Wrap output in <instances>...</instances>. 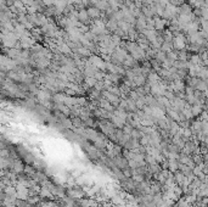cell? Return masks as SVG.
I'll use <instances>...</instances> for the list:
<instances>
[{
	"instance_id": "6da1fadb",
	"label": "cell",
	"mask_w": 208,
	"mask_h": 207,
	"mask_svg": "<svg viewBox=\"0 0 208 207\" xmlns=\"http://www.w3.org/2000/svg\"><path fill=\"white\" fill-rule=\"evenodd\" d=\"M153 20H155V29L158 32H163L166 26L168 25V21L164 20L163 17H159V16H155Z\"/></svg>"
},
{
	"instance_id": "3957f363",
	"label": "cell",
	"mask_w": 208,
	"mask_h": 207,
	"mask_svg": "<svg viewBox=\"0 0 208 207\" xmlns=\"http://www.w3.org/2000/svg\"><path fill=\"white\" fill-rule=\"evenodd\" d=\"M90 17H89V15H88V10L86 9H83V10H79L78 11V21L79 22H82L83 25H86V23H89L90 21Z\"/></svg>"
},
{
	"instance_id": "7c38bea8",
	"label": "cell",
	"mask_w": 208,
	"mask_h": 207,
	"mask_svg": "<svg viewBox=\"0 0 208 207\" xmlns=\"http://www.w3.org/2000/svg\"><path fill=\"white\" fill-rule=\"evenodd\" d=\"M26 6H29V5H32L33 2H34V0H21Z\"/></svg>"
},
{
	"instance_id": "30bf717a",
	"label": "cell",
	"mask_w": 208,
	"mask_h": 207,
	"mask_svg": "<svg viewBox=\"0 0 208 207\" xmlns=\"http://www.w3.org/2000/svg\"><path fill=\"white\" fill-rule=\"evenodd\" d=\"M168 168H169L170 172H174V173H175L177 169L179 168V163H177L175 160H169V167H168Z\"/></svg>"
},
{
	"instance_id": "277c9868",
	"label": "cell",
	"mask_w": 208,
	"mask_h": 207,
	"mask_svg": "<svg viewBox=\"0 0 208 207\" xmlns=\"http://www.w3.org/2000/svg\"><path fill=\"white\" fill-rule=\"evenodd\" d=\"M95 7H97L101 12H106L111 6L109 4V0H99L96 2V5H95Z\"/></svg>"
},
{
	"instance_id": "5bb4252c",
	"label": "cell",
	"mask_w": 208,
	"mask_h": 207,
	"mask_svg": "<svg viewBox=\"0 0 208 207\" xmlns=\"http://www.w3.org/2000/svg\"><path fill=\"white\" fill-rule=\"evenodd\" d=\"M5 1H7V0H5Z\"/></svg>"
},
{
	"instance_id": "8992f818",
	"label": "cell",
	"mask_w": 208,
	"mask_h": 207,
	"mask_svg": "<svg viewBox=\"0 0 208 207\" xmlns=\"http://www.w3.org/2000/svg\"><path fill=\"white\" fill-rule=\"evenodd\" d=\"M106 28L109 29V32H112V33H114L117 29H118V22L114 20V18H112V20H109L107 21V23H106Z\"/></svg>"
},
{
	"instance_id": "9c48e42d",
	"label": "cell",
	"mask_w": 208,
	"mask_h": 207,
	"mask_svg": "<svg viewBox=\"0 0 208 207\" xmlns=\"http://www.w3.org/2000/svg\"><path fill=\"white\" fill-rule=\"evenodd\" d=\"M85 84L88 85V87H95L96 85V83L99 82L96 78H94V77H85Z\"/></svg>"
},
{
	"instance_id": "52a82bcc",
	"label": "cell",
	"mask_w": 208,
	"mask_h": 207,
	"mask_svg": "<svg viewBox=\"0 0 208 207\" xmlns=\"http://www.w3.org/2000/svg\"><path fill=\"white\" fill-rule=\"evenodd\" d=\"M12 169H14L15 173H21V172L25 171V167H23V165L20 161H16V162H14V165H12Z\"/></svg>"
},
{
	"instance_id": "7a4b0ae2",
	"label": "cell",
	"mask_w": 208,
	"mask_h": 207,
	"mask_svg": "<svg viewBox=\"0 0 208 207\" xmlns=\"http://www.w3.org/2000/svg\"><path fill=\"white\" fill-rule=\"evenodd\" d=\"M86 10H88V15H89V17H90L91 20H99V18H101L102 12H101L97 7H95V6H89Z\"/></svg>"
},
{
	"instance_id": "8fae6325",
	"label": "cell",
	"mask_w": 208,
	"mask_h": 207,
	"mask_svg": "<svg viewBox=\"0 0 208 207\" xmlns=\"http://www.w3.org/2000/svg\"><path fill=\"white\" fill-rule=\"evenodd\" d=\"M156 60L158 61V62H161V64H163L164 61L167 60V54L166 53H163V51H158L157 53V55H156Z\"/></svg>"
},
{
	"instance_id": "ba28073f",
	"label": "cell",
	"mask_w": 208,
	"mask_h": 207,
	"mask_svg": "<svg viewBox=\"0 0 208 207\" xmlns=\"http://www.w3.org/2000/svg\"><path fill=\"white\" fill-rule=\"evenodd\" d=\"M146 77H144V76H135V78H134V83L138 85V87H141V85H144V84H146Z\"/></svg>"
},
{
	"instance_id": "4fadbf2b",
	"label": "cell",
	"mask_w": 208,
	"mask_h": 207,
	"mask_svg": "<svg viewBox=\"0 0 208 207\" xmlns=\"http://www.w3.org/2000/svg\"><path fill=\"white\" fill-rule=\"evenodd\" d=\"M104 207H111V206H110V205H105Z\"/></svg>"
},
{
	"instance_id": "5b68a950",
	"label": "cell",
	"mask_w": 208,
	"mask_h": 207,
	"mask_svg": "<svg viewBox=\"0 0 208 207\" xmlns=\"http://www.w3.org/2000/svg\"><path fill=\"white\" fill-rule=\"evenodd\" d=\"M111 121H112V123H113V125H116L117 128H124V124L125 122H127L125 120L118 117V116H116V115H112Z\"/></svg>"
}]
</instances>
